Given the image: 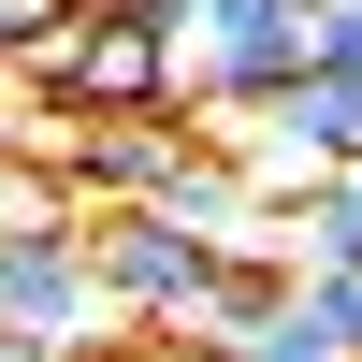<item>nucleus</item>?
I'll return each instance as SVG.
<instances>
[{"instance_id":"1","label":"nucleus","mask_w":362,"mask_h":362,"mask_svg":"<svg viewBox=\"0 0 362 362\" xmlns=\"http://www.w3.org/2000/svg\"><path fill=\"white\" fill-rule=\"evenodd\" d=\"M87 276H102L116 334H189V305H203V276H218V247H203L174 203H102V218H87Z\"/></svg>"},{"instance_id":"2","label":"nucleus","mask_w":362,"mask_h":362,"mask_svg":"<svg viewBox=\"0 0 362 362\" xmlns=\"http://www.w3.org/2000/svg\"><path fill=\"white\" fill-rule=\"evenodd\" d=\"M305 15L319 0H189V15H174V102L247 116L261 87L305 73Z\"/></svg>"},{"instance_id":"3","label":"nucleus","mask_w":362,"mask_h":362,"mask_svg":"<svg viewBox=\"0 0 362 362\" xmlns=\"http://www.w3.org/2000/svg\"><path fill=\"white\" fill-rule=\"evenodd\" d=\"M203 160H218V145H203L174 102H160V116H58V131H44L58 203H87V218H102V203H174Z\"/></svg>"},{"instance_id":"4","label":"nucleus","mask_w":362,"mask_h":362,"mask_svg":"<svg viewBox=\"0 0 362 362\" xmlns=\"http://www.w3.org/2000/svg\"><path fill=\"white\" fill-rule=\"evenodd\" d=\"M0 334H29V348H131L116 334V305H102V276H87V232L73 218H44V232H0Z\"/></svg>"},{"instance_id":"5","label":"nucleus","mask_w":362,"mask_h":362,"mask_svg":"<svg viewBox=\"0 0 362 362\" xmlns=\"http://www.w3.org/2000/svg\"><path fill=\"white\" fill-rule=\"evenodd\" d=\"M247 116H261V131H247V174H261V189H290V174L319 189L334 160H362V73H319V58H305V73L261 87Z\"/></svg>"},{"instance_id":"6","label":"nucleus","mask_w":362,"mask_h":362,"mask_svg":"<svg viewBox=\"0 0 362 362\" xmlns=\"http://www.w3.org/2000/svg\"><path fill=\"white\" fill-rule=\"evenodd\" d=\"M218 362H348V348L305 319V290H276V305H261V319H247V334H232Z\"/></svg>"},{"instance_id":"7","label":"nucleus","mask_w":362,"mask_h":362,"mask_svg":"<svg viewBox=\"0 0 362 362\" xmlns=\"http://www.w3.org/2000/svg\"><path fill=\"white\" fill-rule=\"evenodd\" d=\"M44 218H73L58 174H44V160H0V232H44Z\"/></svg>"},{"instance_id":"8","label":"nucleus","mask_w":362,"mask_h":362,"mask_svg":"<svg viewBox=\"0 0 362 362\" xmlns=\"http://www.w3.org/2000/svg\"><path fill=\"white\" fill-rule=\"evenodd\" d=\"M290 290H305V319H319V334L362 362V276H290Z\"/></svg>"},{"instance_id":"9","label":"nucleus","mask_w":362,"mask_h":362,"mask_svg":"<svg viewBox=\"0 0 362 362\" xmlns=\"http://www.w3.org/2000/svg\"><path fill=\"white\" fill-rule=\"evenodd\" d=\"M305 58H319V73H362V0H319V15H305Z\"/></svg>"},{"instance_id":"10","label":"nucleus","mask_w":362,"mask_h":362,"mask_svg":"<svg viewBox=\"0 0 362 362\" xmlns=\"http://www.w3.org/2000/svg\"><path fill=\"white\" fill-rule=\"evenodd\" d=\"M334 189H348V218H362V160H334Z\"/></svg>"},{"instance_id":"11","label":"nucleus","mask_w":362,"mask_h":362,"mask_svg":"<svg viewBox=\"0 0 362 362\" xmlns=\"http://www.w3.org/2000/svg\"><path fill=\"white\" fill-rule=\"evenodd\" d=\"M29 362H102V348H29Z\"/></svg>"},{"instance_id":"12","label":"nucleus","mask_w":362,"mask_h":362,"mask_svg":"<svg viewBox=\"0 0 362 362\" xmlns=\"http://www.w3.org/2000/svg\"><path fill=\"white\" fill-rule=\"evenodd\" d=\"M0 362H29V334H0Z\"/></svg>"}]
</instances>
